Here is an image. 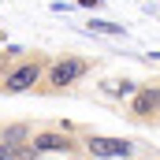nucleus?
Returning <instances> with one entry per match:
<instances>
[{"label":"nucleus","instance_id":"f257e3e1","mask_svg":"<svg viewBox=\"0 0 160 160\" xmlns=\"http://www.w3.org/2000/svg\"><path fill=\"white\" fill-rule=\"evenodd\" d=\"M48 67H52V60L41 56V52L22 56L11 71H4V78H0V93H4V97H15V93H30V89H38L41 78L48 75Z\"/></svg>","mask_w":160,"mask_h":160},{"label":"nucleus","instance_id":"f03ea898","mask_svg":"<svg viewBox=\"0 0 160 160\" xmlns=\"http://www.w3.org/2000/svg\"><path fill=\"white\" fill-rule=\"evenodd\" d=\"M89 71H93V60H86V56H60V60H52L48 75L41 78L38 93H45V97L63 93V89H71L75 82H82Z\"/></svg>","mask_w":160,"mask_h":160},{"label":"nucleus","instance_id":"7ed1b4c3","mask_svg":"<svg viewBox=\"0 0 160 160\" xmlns=\"http://www.w3.org/2000/svg\"><path fill=\"white\" fill-rule=\"evenodd\" d=\"M127 119L138 123V127H157L160 123V82L138 86V93L127 104Z\"/></svg>","mask_w":160,"mask_h":160},{"label":"nucleus","instance_id":"20e7f679","mask_svg":"<svg viewBox=\"0 0 160 160\" xmlns=\"http://www.w3.org/2000/svg\"><path fill=\"white\" fill-rule=\"evenodd\" d=\"M30 145L38 149L41 157H45V153H63V157H78L82 149H86V145H82V142L75 138V134H71V130H67V127H60V130H34Z\"/></svg>","mask_w":160,"mask_h":160},{"label":"nucleus","instance_id":"39448f33","mask_svg":"<svg viewBox=\"0 0 160 160\" xmlns=\"http://www.w3.org/2000/svg\"><path fill=\"white\" fill-rule=\"evenodd\" d=\"M82 145H86L89 157H101V160H127L134 153V142H127V138H108V134H86Z\"/></svg>","mask_w":160,"mask_h":160},{"label":"nucleus","instance_id":"423d86ee","mask_svg":"<svg viewBox=\"0 0 160 160\" xmlns=\"http://www.w3.org/2000/svg\"><path fill=\"white\" fill-rule=\"evenodd\" d=\"M30 138H34L30 123H8V127H0V142L4 145H26Z\"/></svg>","mask_w":160,"mask_h":160},{"label":"nucleus","instance_id":"0eeeda50","mask_svg":"<svg viewBox=\"0 0 160 160\" xmlns=\"http://www.w3.org/2000/svg\"><path fill=\"white\" fill-rule=\"evenodd\" d=\"M38 157L41 153L30 142H26V145H4V142H0V160H38Z\"/></svg>","mask_w":160,"mask_h":160},{"label":"nucleus","instance_id":"6e6552de","mask_svg":"<svg viewBox=\"0 0 160 160\" xmlns=\"http://www.w3.org/2000/svg\"><path fill=\"white\" fill-rule=\"evenodd\" d=\"M104 93H112V97H134L138 86L130 78H112V82H104Z\"/></svg>","mask_w":160,"mask_h":160},{"label":"nucleus","instance_id":"1a4fd4ad","mask_svg":"<svg viewBox=\"0 0 160 160\" xmlns=\"http://www.w3.org/2000/svg\"><path fill=\"white\" fill-rule=\"evenodd\" d=\"M89 30H93V34H108V38H123V26L119 22H108V19H93Z\"/></svg>","mask_w":160,"mask_h":160},{"label":"nucleus","instance_id":"9d476101","mask_svg":"<svg viewBox=\"0 0 160 160\" xmlns=\"http://www.w3.org/2000/svg\"><path fill=\"white\" fill-rule=\"evenodd\" d=\"M0 78H4V67H0Z\"/></svg>","mask_w":160,"mask_h":160}]
</instances>
